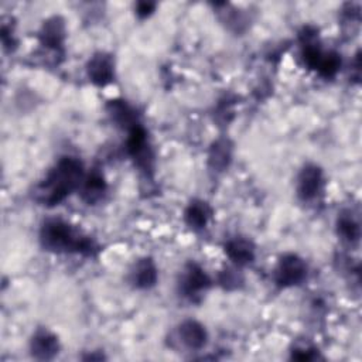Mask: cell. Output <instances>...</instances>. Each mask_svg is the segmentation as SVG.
<instances>
[{
	"label": "cell",
	"mask_w": 362,
	"mask_h": 362,
	"mask_svg": "<svg viewBox=\"0 0 362 362\" xmlns=\"http://www.w3.org/2000/svg\"><path fill=\"white\" fill-rule=\"evenodd\" d=\"M83 180L82 163L71 156L61 157L35 187L34 199L45 206H54L71 195Z\"/></svg>",
	"instance_id": "obj_1"
},
{
	"label": "cell",
	"mask_w": 362,
	"mask_h": 362,
	"mask_svg": "<svg viewBox=\"0 0 362 362\" xmlns=\"http://www.w3.org/2000/svg\"><path fill=\"white\" fill-rule=\"evenodd\" d=\"M40 242L45 250L54 253L90 255L93 250L92 240L62 219H47L40 229Z\"/></svg>",
	"instance_id": "obj_2"
},
{
	"label": "cell",
	"mask_w": 362,
	"mask_h": 362,
	"mask_svg": "<svg viewBox=\"0 0 362 362\" xmlns=\"http://www.w3.org/2000/svg\"><path fill=\"white\" fill-rule=\"evenodd\" d=\"M126 150L140 170L146 173L153 170V151L150 148L146 130L140 124H136L129 130Z\"/></svg>",
	"instance_id": "obj_3"
},
{
	"label": "cell",
	"mask_w": 362,
	"mask_h": 362,
	"mask_svg": "<svg viewBox=\"0 0 362 362\" xmlns=\"http://www.w3.org/2000/svg\"><path fill=\"white\" fill-rule=\"evenodd\" d=\"M307 276V264L305 262L294 255L287 253L283 255L276 266L274 270V281L280 287H293L300 284Z\"/></svg>",
	"instance_id": "obj_4"
},
{
	"label": "cell",
	"mask_w": 362,
	"mask_h": 362,
	"mask_svg": "<svg viewBox=\"0 0 362 362\" xmlns=\"http://www.w3.org/2000/svg\"><path fill=\"white\" fill-rule=\"evenodd\" d=\"M86 74L96 86H106L115 78V62L110 54L96 52L86 64Z\"/></svg>",
	"instance_id": "obj_5"
},
{
	"label": "cell",
	"mask_w": 362,
	"mask_h": 362,
	"mask_svg": "<svg viewBox=\"0 0 362 362\" xmlns=\"http://www.w3.org/2000/svg\"><path fill=\"white\" fill-rule=\"evenodd\" d=\"M211 286V279L197 263H188L180 280V291L185 297H195Z\"/></svg>",
	"instance_id": "obj_6"
},
{
	"label": "cell",
	"mask_w": 362,
	"mask_h": 362,
	"mask_svg": "<svg viewBox=\"0 0 362 362\" xmlns=\"http://www.w3.org/2000/svg\"><path fill=\"white\" fill-rule=\"evenodd\" d=\"M30 352L38 361H49L58 355L59 341L51 331L40 328L30 341Z\"/></svg>",
	"instance_id": "obj_7"
},
{
	"label": "cell",
	"mask_w": 362,
	"mask_h": 362,
	"mask_svg": "<svg viewBox=\"0 0 362 362\" xmlns=\"http://www.w3.org/2000/svg\"><path fill=\"white\" fill-rule=\"evenodd\" d=\"M322 184V171L315 164H307L297 177V195L301 201H311L317 197Z\"/></svg>",
	"instance_id": "obj_8"
},
{
	"label": "cell",
	"mask_w": 362,
	"mask_h": 362,
	"mask_svg": "<svg viewBox=\"0 0 362 362\" xmlns=\"http://www.w3.org/2000/svg\"><path fill=\"white\" fill-rule=\"evenodd\" d=\"M178 339L189 351H199L206 345L208 334L205 327L195 320H185L178 325Z\"/></svg>",
	"instance_id": "obj_9"
},
{
	"label": "cell",
	"mask_w": 362,
	"mask_h": 362,
	"mask_svg": "<svg viewBox=\"0 0 362 362\" xmlns=\"http://www.w3.org/2000/svg\"><path fill=\"white\" fill-rule=\"evenodd\" d=\"M65 40V23L59 16H52L44 21L40 31V41L47 48L58 49Z\"/></svg>",
	"instance_id": "obj_10"
},
{
	"label": "cell",
	"mask_w": 362,
	"mask_h": 362,
	"mask_svg": "<svg viewBox=\"0 0 362 362\" xmlns=\"http://www.w3.org/2000/svg\"><path fill=\"white\" fill-rule=\"evenodd\" d=\"M226 256L236 266H246L255 260V246L250 240L235 238L225 243Z\"/></svg>",
	"instance_id": "obj_11"
},
{
	"label": "cell",
	"mask_w": 362,
	"mask_h": 362,
	"mask_svg": "<svg viewBox=\"0 0 362 362\" xmlns=\"http://www.w3.org/2000/svg\"><path fill=\"white\" fill-rule=\"evenodd\" d=\"M157 267L150 257L140 259L132 272V283L143 290L151 288L157 283Z\"/></svg>",
	"instance_id": "obj_12"
},
{
	"label": "cell",
	"mask_w": 362,
	"mask_h": 362,
	"mask_svg": "<svg viewBox=\"0 0 362 362\" xmlns=\"http://www.w3.org/2000/svg\"><path fill=\"white\" fill-rule=\"evenodd\" d=\"M106 109L112 117V120L115 123H117L122 127H126L127 130H130L133 126L139 124L137 123V116L136 112L133 110L132 106H129L124 100L122 99H113L109 100V103L106 105Z\"/></svg>",
	"instance_id": "obj_13"
},
{
	"label": "cell",
	"mask_w": 362,
	"mask_h": 362,
	"mask_svg": "<svg viewBox=\"0 0 362 362\" xmlns=\"http://www.w3.org/2000/svg\"><path fill=\"white\" fill-rule=\"evenodd\" d=\"M232 158V144L228 139H218L212 143L208 154V164L214 171H223Z\"/></svg>",
	"instance_id": "obj_14"
},
{
	"label": "cell",
	"mask_w": 362,
	"mask_h": 362,
	"mask_svg": "<svg viewBox=\"0 0 362 362\" xmlns=\"http://www.w3.org/2000/svg\"><path fill=\"white\" fill-rule=\"evenodd\" d=\"M106 188L107 185L103 175L99 171H92L82 185V199L88 205H95L103 198Z\"/></svg>",
	"instance_id": "obj_15"
},
{
	"label": "cell",
	"mask_w": 362,
	"mask_h": 362,
	"mask_svg": "<svg viewBox=\"0 0 362 362\" xmlns=\"http://www.w3.org/2000/svg\"><path fill=\"white\" fill-rule=\"evenodd\" d=\"M209 216H211V208L208 206L206 202L198 201V199L192 201L184 212V219L187 225L191 226L192 229L205 228Z\"/></svg>",
	"instance_id": "obj_16"
},
{
	"label": "cell",
	"mask_w": 362,
	"mask_h": 362,
	"mask_svg": "<svg viewBox=\"0 0 362 362\" xmlns=\"http://www.w3.org/2000/svg\"><path fill=\"white\" fill-rule=\"evenodd\" d=\"M337 229H338V235L344 240L349 243H355L359 240V236H361L359 223L351 216V214H341L338 216Z\"/></svg>",
	"instance_id": "obj_17"
},
{
	"label": "cell",
	"mask_w": 362,
	"mask_h": 362,
	"mask_svg": "<svg viewBox=\"0 0 362 362\" xmlns=\"http://www.w3.org/2000/svg\"><path fill=\"white\" fill-rule=\"evenodd\" d=\"M341 66V58L335 52H322L315 71L324 78H334Z\"/></svg>",
	"instance_id": "obj_18"
},
{
	"label": "cell",
	"mask_w": 362,
	"mask_h": 362,
	"mask_svg": "<svg viewBox=\"0 0 362 362\" xmlns=\"http://www.w3.org/2000/svg\"><path fill=\"white\" fill-rule=\"evenodd\" d=\"M219 281H221V284H222L225 288L230 290V288H236V287L239 286V283L242 281V279H240L233 270H223V272L221 273Z\"/></svg>",
	"instance_id": "obj_19"
},
{
	"label": "cell",
	"mask_w": 362,
	"mask_h": 362,
	"mask_svg": "<svg viewBox=\"0 0 362 362\" xmlns=\"http://www.w3.org/2000/svg\"><path fill=\"white\" fill-rule=\"evenodd\" d=\"M293 358L298 359V361H311V359H315L317 355L314 354V349H310V348H296L293 351Z\"/></svg>",
	"instance_id": "obj_20"
},
{
	"label": "cell",
	"mask_w": 362,
	"mask_h": 362,
	"mask_svg": "<svg viewBox=\"0 0 362 362\" xmlns=\"http://www.w3.org/2000/svg\"><path fill=\"white\" fill-rule=\"evenodd\" d=\"M156 4L154 3H150V1H140L136 4V13L139 17H147L153 13Z\"/></svg>",
	"instance_id": "obj_21"
}]
</instances>
